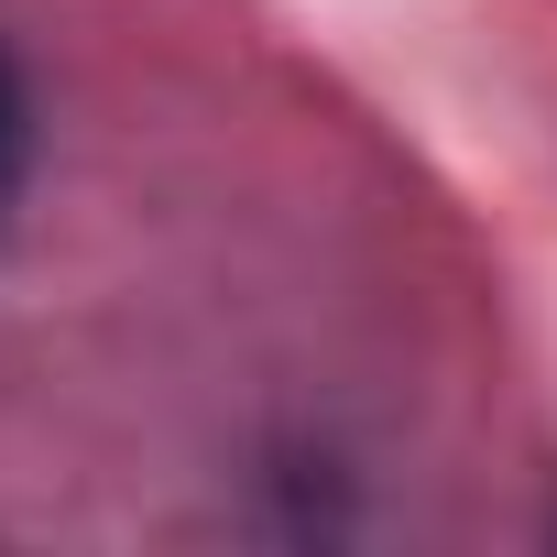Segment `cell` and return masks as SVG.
<instances>
[{
	"mask_svg": "<svg viewBox=\"0 0 557 557\" xmlns=\"http://www.w3.org/2000/svg\"><path fill=\"white\" fill-rule=\"evenodd\" d=\"M23 164H34V88H23L12 45H0V219H12V197H23Z\"/></svg>",
	"mask_w": 557,
	"mask_h": 557,
	"instance_id": "1",
	"label": "cell"
}]
</instances>
